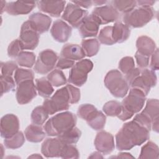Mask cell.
<instances>
[{
	"label": "cell",
	"mask_w": 159,
	"mask_h": 159,
	"mask_svg": "<svg viewBox=\"0 0 159 159\" xmlns=\"http://www.w3.org/2000/svg\"><path fill=\"white\" fill-rule=\"evenodd\" d=\"M150 138V130L134 120L125 123L116 135V145L120 151L139 146Z\"/></svg>",
	"instance_id": "cell-1"
},
{
	"label": "cell",
	"mask_w": 159,
	"mask_h": 159,
	"mask_svg": "<svg viewBox=\"0 0 159 159\" xmlns=\"http://www.w3.org/2000/svg\"><path fill=\"white\" fill-rule=\"evenodd\" d=\"M76 116L70 111L58 113L50 118L45 124L43 129L48 136H59L75 127Z\"/></svg>",
	"instance_id": "cell-2"
},
{
	"label": "cell",
	"mask_w": 159,
	"mask_h": 159,
	"mask_svg": "<svg viewBox=\"0 0 159 159\" xmlns=\"http://www.w3.org/2000/svg\"><path fill=\"white\" fill-rule=\"evenodd\" d=\"M146 95L139 89L132 88L129 94L121 102V112L117 117L122 121L130 119L143 108Z\"/></svg>",
	"instance_id": "cell-3"
},
{
	"label": "cell",
	"mask_w": 159,
	"mask_h": 159,
	"mask_svg": "<svg viewBox=\"0 0 159 159\" xmlns=\"http://www.w3.org/2000/svg\"><path fill=\"white\" fill-rule=\"evenodd\" d=\"M159 101L157 99H149L144 109L135 116L133 120L150 131L152 129L158 132L159 129Z\"/></svg>",
	"instance_id": "cell-4"
},
{
	"label": "cell",
	"mask_w": 159,
	"mask_h": 159,
	"mask_svg": "<svg viewBox=\"0 0 159 159\" xmlns=\"http://www.w3.org/2000/svg\"><path fill=\"white\" fill-rule=\"evenodd\" d=\"M104 83L112 95L117 98L125 97L129 89L128 83L118 70H112L107 72Z\"/></svg>",
	"instance_id": "cell-5"
},
{
	"label": "cell",
	"mask_w": 159,
	"mask_h": 159,
	"mask_svg": "<svg viewBox=\"0 0 159 159\" xmlns=\"http://www.w3.org/2000/svg\"><path fill=\"white\" fill-rule=\"evenodd\" d=\"M70 104V95L67 86L57 90L54 94L43 102V107L50 115L68 109Z\"/></svg>",
	"instance_id": "cell-6"
},
{
	"label": "cell",
	"mask_w": 159,
	"mask_h": 159,
	"mask_svg": "<svg viewBox=\"0 0 159 159\" xmlns=\"http://www.w3.org/2000/svg\"><path fill=\"white\" fill-rule=\"evenodd\" d=\"M154 16L155 11L153 7H139L124 14L122 20L128 27L140 28L151 21Z\"/></svg>",
	"instance_id": "cell-7"
},
{
	"label": "cell",
	"mask_w": 159,
	"mask_h": 159,
	"mask_svg": "<svg viewBox=\"0 0 159 159\" xmlns=\"http://www.w3.org/2000/svg\"><path fill=\"white\" fill-rule=\"evenodd\" d=\"M93 68V63L89 59H82L78 61L70 71L68 82L78 87L82 86L86 82L88 75Z\"/></svg>",
	"instance_id": "cell-8"
},
{
	"label": "cell",
	"mask_w": 159,
	"mask_h": 159,
	"mask_svg": "<svg viewBox=\"0 0 159 159\" xmlns=\"http://www.w3.org/2000/svg\"><path fill=\"white\" fill-rule=\"evenodd\" d=\"M58 60L57 53L53 50L51 49L44 50L39 53L34 70L38 74H47L52 71L56 66Z\"/></svg>",
	"instance_id": "cell-9"
},
{
	"label": "cell",
	"mask_w": 159,
	"mask_h": 159,
	"mask_svg": "<svg viewBox=\"0 0 159 159\" xmlns=\"http://www.w3.org/2000/svg\"><path fill=\"white\" fill-rule=\"evenodd\" d=\"M88 16V11L70 1L65 7L61 18L73 28H78Z\"/></svg>",
	"instance_id": "cell-10"
},
{
	"label": "cell",
	"mask_w": 159,
	"mask_h": 159,
	"mask_svg": "<svg viewBox=\"0 0 159 159\" xmlns=\"http://www.w3.org/2000/svg\"><path fill=\"white\" fill-rule=\"evenodd\" d=\"M39 35L29 20L24 22L19 38L23 50H34L39 44Z\"/></svg>",
	"instance_id": "cell-11"
},
{
	"label": "cell",
	"mask_w": 159,
	"mask_h": 159,
	"mask_svg": "<svg viewBox=\"0 0 159 159\" xmlns=\"http://www.w3.org/2000/svg\"><path fill=\"white\" fill-rule=\"evenodd\" d=\"M157 83V77L155 71L151 69H141L140 75L130 84L131 88H137L142 91L147 96L150 89Z\"/></svg>",
	"instance_id": "cell-12"
},
{
	"label": "cell",
	"mask_w": 159,
	"mask_h": 159,
	"mask_svg": "<svg viewBox=\"0 0 159 159\" xmlns=\"http://www.w3.org/2000/svg\"><path fill=\"white\" fill-rule=\"evenodd\" d=\"M37 89L34 80H26L17 85L16 97L17 102L23 105L29 103L37 96Z\"/></svg>",
	"instance_id": "cell-13"
},
{
	"label": "cell",
	"mask_w": 159,
	"mask_h": 159,
	"mask_svg": "<svg viewBox=\"0 0 159 159\" xmlns=\"http://www.w3.org/2000/svg\"><path fill=\"white\" fill-rule=\"evenodd\" d=\"M94 143L97 151L103 155L110 154L115 148L113 135L111 133L102 130L97 133Z\"/></svg>",
	"instance_id": "cell-14"
},
{
	"label": "cell",
	"mask_w": 159,
	"mask_h": 159,
	"mask_svg": "<svg viewBox=\"0 0 159 159\" xmlns=\"http://www.w3.org/2000/svg\"><path fill=\"white\" fill-rule=\"evenodd\" d=\"M1 135L2 138L8 139L19 132V120L13 114H7L1 119Z\"/></svg>",
	"instance_id": "cell-15"
},
{
	"label": "cell",
	"mask_w": 159,
	"mask_h": 159,
	"mask_svg": "<svg viewBox=\"0 0 159 159\" xmlns=\"http://www.w3.org/2000/svg\"><path fill=\"white\" fill-rule=\"evenodd\" d=\"M65 145L58 137L56 138H47L42 144L41 152L46 158L60 157Z\"/></svg>",
	"instance_id": "cell-16"
},
{
	"label": "cell",
	"mask_w": 159,
	"mask_h": 159,
	"mask_svg": "<svg viewBox=\"0 0 159 159\" xmlns=\"http://www.w3.org/2000/svg\"><path fill=\"white\" fill-rule=\"evenodd\" d=\"M91 14L99 20L101 24L116 22L119 19V12L111 5L96 7L93 9Z\"/></svg>",
	"instance_id": "cell-17"
},
{
	"label": "cell",
	"mask_w": 159,
	"mask_h": 159,
	"mask_svg": "<svg viewBox=\"0 0 159 159\" xmlns=\"http://www.w3.org/2000/svg\"><path fill=\"white\" fill-rule=\"evenodd\" d=\"M99 20L93 14L88 15L79 27V33L83 39L96 37L99 30Z\"/></svg>",
	"instance_id": "cell-18"
},
{
	"label": "cell",
	"mask_w": 159,
	"mask_h": 159,
	"mask_svg": "<svg viewBox=\"0 0 159 159\" xmlns=\"http://www.w3.org/2000/svg\"><path fill=\"white\" fill-rule=\"evenodd\" d=\"M71 32V27L66 22L61 19L55 20L53 23L50 29V33L53 38L60 43L66 42L70 39Z\"/></svg>",
	"instance_id": "cell-19"
},
{
	"label": "cell",
	"mask_w": 159,
	"mask_h": 159,
	"mask_svg": "<svg viewBox=\"0 0 159 159\" xmlns=\"http://www.w3.org/2000/svg\"><path fill=\"white\" fill-rule=\"evenodd\" d=\"M36 4L39 9L50 16L60 17L65 9V1H38Z\"/></svg>",
	"instance_id": "cell-20"
},
{
	"label": "cell",
	"mask_w": 159,
	"mask_h": 159,
	"mask_svg": "<svg viewBox=\"0 0 159 159\" xmlns=\"http://www.w3.org/2000/svg\"><path fill=\"white\" fill-rule=\"evenodd\" d=\"M37 5L36 1H16L7 2L5 11L12 16L24 15L30 13Z\"/></svg>",
	"instance_id": "cell-21"
},
{
	"label": "cell",
	"mask_w": 159,
	"mask_h": 159,
	"mask_svg": "<svg viewBox=\"0 0 159 159\" xmlns=\"http://www.w3.org/2000/svg\"><path fill=\"white\" fill-rule=\"evenodd\" d=\"M29 20L39 34L47 32L52 23V19L48 16L40 12L31 14L29 17Z\"/></svg>",
	"instance_id": "cell-22"
},
{
	"label": "cell",
	"mask_w": 159,
	"mask_h": 159,
	"mask_svg": "<svg viewBox=\"0 0 159 159\" xmlns=\"http://www.w3.org/2000/svg\"><path fill=\"white\" fill-rule=\"evenodd\" d=\"M60 57L73 60H81L86 57V54L82 47L78 44L67 43L63 46Z\"/></svg>",
	"instance_id": "cell-23"
},
{
	"label": "cell",
	"mask_w": 159,
	"mask_h": 159,
	"mask_svg": "<svg viewBox=\"0 0 159 159\" xmlns=\"http://www.w3.org/2000/svg\"><path fill=\"white\" fill-rule=\"evenodd\" d=\"M136 47L138 52L148 57H151L157 48L153 40L146 35H142L137 38Z\"/></svg>",
	"instance_id": "cell-24"
},
{
	"label": "cell",
	"mask_w": 159,
	"mask_h": 159,
	"mask_svg": "<svg viewBox=\"0 0 159 159\" xmlns=\"http://www.w3.org/2000/svg\"><path fill=\"white\" fill-rule=\"evenodd\" d=\"M24 134L25 139L29 142L39 143L44 139L46 133L41 125L33 124L26 127L24 131Z\"/></svg>",
	"instance_id": "cell-25"
},
{
	"label": "cell",
	"mask_w": 159,
	"mask_h": 159,
	"mask_svg": "<svg viewBox=\"0 0 159 159\" xmlns=\"http://www.w3.org/2000/svg\"><path fill=\"white\" fill-rule=\"evenodd\" d=\"M93 129L95 130H101L105 126L106 122V116L97 109L94 110L87 117L85 120Z\"/></svg>",
	"instance_id": "cell-26"
},
{
	"label": "cell",
	"mask_w": 159,
	"mask_h": 159,
	"mask_svg": "<svg viewBox=\"0 0 159 159\" xmlns=\"http://www.w3.org/2000/svg\"><path fill=\"white\" fill-rule=\"evenodd\" d=\"M130 34V29L125 24L116 22L112 26V39L115 43L126 41Z\"/></svg>",
	"instance_id": "cell-27"
},
{
	"label": "cell",
	"mask_w": 159,
	"mask_h": 159,
	"mask_svg": "<svg viewBox=\"0 0 159 159\" xmlns=\"http://www.w3.org/2000/svg\"><path fill=\"white\" fill-rule=\"evenodd\" d=\"M35 87L39 95L44 98H49L54 92L53 86L45 77L35 80Z\"/></svg>",
	"instance_id": "cell-28"
},
{
	"label": "cell",
	"mask_w": 159,
	"mask_h": 159,
	"mask_svg": "<svg viewBox=\"0 0 159 159\" xmlns=\"http://www.w3.org/2000/svg\"><path fill=\"white\" fill-rule=\"evenodd\" d=\"M159 149L157 145L152 141L148 142L141 148L139 158H154L158 159Z\"/></svg>",
	"instance_id": "cell-29"
},
{
	"label": "cell",
	"mask_w": 159,
	"mask_h": 159,
	"mask_svg": "<svg viewBox=\"0 0 159 159\" xmlns=\"http://www.w3.org/2000/svg\"><path fill=\"white\" fill-rule=\"evenodd\" d=\"M81 47L86 56L91 57L98 53L100 48V43L96 39H84L81 42Z\"/></svg>",
	"instance_id": "cell-30"
},
{
	"label": "cell",
	"mask_w": 159,
	"mask_h": 159,
	"mask_svg": "<svg viewBox=\"0 0 159 159\" xmlns=\"http://www.w3.org/2000/svg\"><path fill=\"white\" fill-rule=\"evenodd\" d=\"M109 3L119 12H120L124 14L132 11L137 6V1L132 0H114Z\"/></svg>",
	"instance_id": "cell-31"
},
{
	"label": "cell",
	"mask_w": 159,
	"mask_h": 159,
	"mask_svg": "<svg viewBox=\"0 0 159 159\" xmlns=\"http://www.w3.org/2000/svg\"><path fill=\"white\" fill-rule=\"evenodd\" d=\"M35 55L33 52L22 51L16 57V63L22 67L30 68L35 63Z\"/></svg>",
	"instance_id": "cell-32"
},
{
	"label": "cell",
	"mask_w": 159,
	"mask_h": 159,
	"mask_svg": "<svg viewBox=\"0 0 159 159\" xmlns=\"http://www.w3.org/2000/svg\"><path fill=\"white\" fill-rule=\"evenodd\" d=\"M48 115L43 106H37L34 109L31 113V122L34 124L42 125L48 118Z\"/></svg>",
	"instance_id": "cell-33"
},
{
	"label": "cell",
	"mask_w": 159,
	"mask_h": 159,
	"mask_svg": "<svg viewBox=\"0 0 159 159\" xmlns=\"http://www.w3.org/2000/svg\"><path fill=\"white\" fill-rule=\"evenodd\" d=\"M81 135V130L78 128L75 127L58 136V137L65 144H75L79 140Z\"/></svg>",
	"instance_id": "cell-34"
},
{
	"label": "cell",
	"mask_w": 159,
	"mask_h": 159,
	"mask_svg": "<svg viewBox=\"0 0 159 159\" xmlns=\"http://www.w3.org/2000/svg\"><path fill=\"white\" fill-rule=\"evenodd\" d=\"M47 80L53 86L59 87L66 83V78L64 73L60 69H55L50 71L47 76Z\"/></svg>",
	"instance_id": "cell-35"
},
{
	"label": "cell",
	"mask_w": 159,
	"mask_h": 159,
	"mask_svg": "<svg viewBox=\"0 0 159 159\" xmlns=\"http://www.w3.org/2000/svg\"><path fill=\"white\" fill-rule=\"evenodd\" d=\"M25 142V137L22 132L19 131L12 137L5 139L4 140V146L10 149H17L21 147Z\"/></svg>",
	"instance_id": "cell-36"
},
{
	"label": "cell",
	"mask_w": 159,
	"mask_h": 159,
	"mask_svg": "<svg viewBox=\"0 0 159 159\" xmlns=\"http://www.w3.org/2000/svg\"><path fill=\"white\" fill-rule=\"evenodd\" d=\"M121 104L117 101H109L102 107L105 114L111 117H117L121 112Z\"/></svg>",
	"instance_id": "cell-37"
},
{
	"label": "cell",
	"mask_w": 159,
	"mask_h": 159,
	"mask_svg": "<svg viewBox=\"0 0 159 159\" xmlns=\"http://www.w3.org/2000/svg\"><path fill=\"white\" fill-rule=\"evenodd\" d=\"M98 41L106 45H112L115 43L112 39V26H105L99 31Z\"/></svg>",
	"instance_id": "cell-38"
},
{
	"label": "cell",
	"mask_w": 159,
	"mask_h": 159,
	"mask_svg": "<svg viewBox=\"0 0 159 159\" xmlns=\"http://www.w3.org/2000/svg\"><path fill=\"white\" fill-rule=\"evenodd\" d=\"M14 79L16 85H17L26 80H34V73L31 70L18 68L14 72Z\"/></svg>",
	"instance_id": "cell-39"
},
{
	"label": "cell",
	"mask_w": 159,
	"mask_h": 159,
	"mask_svg": "<svg viewBox=\"0 0 159 159\" xmlns=\"http://www.w3.org/2000/svg\"><path fill=\"white\" fill-rule=\"evenodd\" d=\"M0 81H1V96L4 93L14 91L15 88V85L16 84L12 76H6V75H1Z\"/></svg>",
	"instance_id": "cell-40"
},
{
	"label": "cell",
	"mask_w": 159,
	"mask_h": 159,
	"mask_svg": "<svg viewBox=\"0 0 159 159\" xmlns=\"http://www.w3.org/2000/svg\"><path fill=\"white\" fill-rule=\"evenodd\" d=\"M135 68L134 60L132 57H123L119 63V68L121 73L127 75Z\"/></svg>",
	"instance_id": "cell-41"
},
{
	"label": "cell",
	"mask_w": 159,
	"mask_h": 159,
	"mask_svg": "<svg viewBox=\"0 0 159 159\" xmlns=\"http://www.w3.org/2000/svg\"><path fill=\"white\" fill-rule=\"evenodd\" d=\"M60 157L62 158L75 159L80 157L77 148L73 144H66L61 152Z\"/></svg>",
	"instance_id": "cell-42"
},
{
	"label": "cell",
	"mask_w": 159,
	"mask_h": 159,
	"mask_svg": "<svg viewBox=\"0 0 159 159\" xmlns=\"http://www.w3.org/2000/svg\"><path fill=\"white\" fill-rule=\"evenodd\" d=\"M23 51V48L19 39H16L12 41L7 47V55L11 58H16Z\"/></svg>",
	"instance_id": "cell-43"
},
{
	"label": "cell",
	"mask_w": 159,
	"mask_h": 159,
	"mask_svg": "<svg viewBox=\"0 0 159 159\" xmlns=\"http://www.w3.org/2000/svg\"><path fill=\"white\" fill-rule=\"evenodd\" d=\"M17 68V63L14 61H9L1 63V75L12 76L14 72H15Z\"/></svg>",
	"instance_id": "cell-44"
},
{
	"label": "cell",
	"mask_w": 159,
	"mask_h": 159,
	"mask_svg": "<svg viewBox=\"0 0 159 159\" xmlns=\"http://www.w3.org/2000/svg\"><path fill=\"white\" fill-rule=\"evenodd\" d=\"M96 109V107H94V106H93V104H83L79 106L77 111V114L81 119L86 120L89 114L91 113Z\"/></svg>",
	"instance_id": "cell-45"
},
{
	"label": "cell",
	"mask_w": 159,
	"mask_h": 159,
	"mask_svg": "<svg viewBox=\"0 0 159 159\" xmlns=\"http://www.w3.org/2000/svg\"><path fill=\"white\" fill-rule=\"evenodd\" d=\"M70 95V104H76L79 102L81 98V94H80V90L71 85V84H67L66 85Z\"/></svg>",
	"instance_id": "cell-46"
},
{
	"label": "cell",
	"mask_w": 159,
	"mask_h": 159,
	"mask_svg": "<svg viewBox=\"0 0 159 159\" xmlns=\"http://www.w3.org/2000/svg\"><path fill=\"white\" fill-rule=\"evenodd\" d=\"M135 58L137 63L140 68L141 69L147 68V67L148 66L150 57L145 56L137 51L135 55Z\"/></svg>",
	"instance_id": "cell-47"
},
{
	"label": "cell",
	"mask_w": 159,
	"mask_h": 159,
	"mask_svg": "<svg viewBox=\"0 0 159 159\" xmlns=\"http://www.w3.org/2000/svg\"><path fill=\"white\" fill-rule=\"evenodd\" d=\"M75 64V61L60 57L57 62L56 67L60 70H63L72 68Z\"/></svg>",
	"instance_id": "cell-48"
},
{
	"label": "cell",
	"mask_w": 159,
	"mask_h": 159,
	"mask_svg": "<svg viewBox=\"0 0 159 159\" xmlns=\"http://www.w3.org/2000/svg\"><path fill=\"white\" fill-rule=\"evenodd\" d=\"M150 67L152 70L156 71L159 68V61H158V49L156 48L153 53L151 55V61L150 63Z\"/></svg>",
	"instance_id": "cell-49"
},
{
	"label": "cell",
	"mask_w": 159,
	"mask_h": 159,
	"mask_svg": "<svg viewBox=\"0 0 159 159\" xmlns=\"http://www.w3.org/2000/svg\"><path fill=\"white\" fill-rule=\"evenodd\" d=\"M141 71V68H134L132 71H130L129 73L125 75V80L128 83L129 85L132 83V82L140 75Z\"/></svg>",
	"instance_id": "cell-50"
},
{
	"label": "cell",
	"mask_w": 159,
	"mask_h": 159,
	"mask_svg": "<svg viewBox=\"0 0 159 159\" xmlns=\"http://www.w3.org/2000/svg\"><path fill=\"white\" fill-rule=\"evenodd\" d=\"M71 2L84 9H88L93 6V1H71Z\"/></svg>",
	"instance_id": "cell-51"
},
{
	"label": "cell",
	"mask_w": 159,
	"mask_h": 159,
	"mask_svg": "<svg viewBox=\"0 0 159 159\" xmlns=\"http://www.w3.org/2000/svg\"><path fill=\"white\" fill-rule=\"evenodd\" d=\"M155 1H137V5H139V7H152L154 4Z\"/></svg>",
	"instance_id": "cell-52"
},
{
	"label": "cell",
	"mask_w": 159,
	"mask_h": 159,
	"mask_svg": "<svg viewBox=\"0 0 159 159\" xmlns=\"http://www.w3.org/2000/svg\"><path fill=\"white\" fill-rule=\"evenodd\" d=\"M114 158H134L132 155H130L129 153H126V152H122L120 153H118V155L116 157H112ZM111 157V158H112Z\"/></svg>",
	"instance_id": "cell-53"
},
{
	"label": "cell",
	"mask_w": 159,
	"mask_h": 159,
	"mask_svg": "<svg viewBox=\"0 0 159 159\" xmlns=\"http://www.w3.org/2000/svg\"><path fill=\"white\" fill-rule=\"evenodd\" d=\"M90 158H103L104 157L102 155V153L98 151L94 152L88 157Z\"/></svg>",
	"instance_id": "cell-54"
},
{
	"label": "cell",
	"mask_w": 159,
	"mask_h": 159,
	"mask_svg": "<svg viewBox=\"0 0 159 159\" xmlns=\"http://www.w3.org/2000/svg\"><path fill=\"white\" fill-rule=\"evenodd\" d=\"M107 2V1H93V5L94 6H101Z\"/></svg>",
	"instance_id": "cell-55"
},
{
	"label": "cell",
	"mask_w": 159,
	"mask_h": 159,
	"mask_svg": "<svg viewBox=\"0 0 159 159\" xmlns=\"http://www.w3.org/2000/svg\"><path fill=\"white\" fill-rule=\"evenodd\" d=\"M7 2L4 1H1V14H2L4 11H5V8Z\"/></svg>",
	"instance_id": "cell-56"
},
{
	"label": "cell",
	"mask_w": 159,
	"mask_h": 159,
	"mask_svg": "<svg viewBox=\"0 0 159 159\" xmlns=\"http://www.w3.org/2000/svg\"><path fill=\"white\" fill-rule=\"evenodd\" d=\"M29 158H42V157L40 155H39V154H37V153H35V154H33V155H30V156H29V157H28Z\"/></svg>",
	"instance_id": "cell-57"
},
{
	"label": "cell",
	"mask_w": 159,
	"mask_h": 159,
	"mask_svg": "<svg viewBox=\"0 0 159 159\" xmlns=\"http://www.w3.org/2000/svg\"><path fill=\"white\" fill-rule=\"evenodd\" d=\"M3 146H2V145H1V155H2V157H3V155H4V153L2 152H3Z\"/></svg>",
	"instance_id": "cell-58"
}]
</instances>
